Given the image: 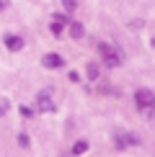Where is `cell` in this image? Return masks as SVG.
I'll list each match as a JSON object with an SVG mask.
<instances>
[{"mask_svg":"<svg viewBox=\"0 0 155 157\" xmlns=\"http://www.w3.org/2000/svg\"><path fill=\"white\" fill-rule=\"evenodd\" d=\"M140 144L137 134H116V147H134Z\"/></svg>","mask_w":155,"mask_h":157,"instance_id":"obj_6","label":"cell"},{"mask_svg":"<svg viewBox=\"0 0 155 157\" xmlns=\"http://www.w3.org/2000/svg\"><path fill=\"white\" fill-rule=\"evenodd\" d=\"M98 54L103 57V64H106V67H119V64L124 62V54H121L114 44H109V41L98 44Z\"/></svg>","mask_w":155,"mask_h":157,"instance_id":"obj_2","label":"cell"},{"mask_svg":"<svg viewBox=\"0 0 155 157\" xmlns=\"http://www.w3.org/2000/svg\"><path fill=\"white\" fill-rule=\"evenodd\" d=\"M21 116H26V119H31V108H26V106H21Z\"/></svg>","mask_w":155,"mask_h":157,"instance_id":"obj_13","label":"cell"},{"mask_svg":"<svg viewBox=\"0 0 155 157\" xmlns=\"http://www.w3.org/2000/svg\"><path fill=\"white\" fill-rule=\"evenodd\" d=\"M65 26H67V16L57 13V16H54V21H52V34H54V36H62Z\"/></svg>","mask_w":155,"mask_h":157,"instance_id":"obj_7","label":"cell"},{"mask_svg":"<svg viewBox=\"0 0 155 157\" xmlns=\"http://www.w3.org/2000/svg\"><path fill=\"white\" fill-rule=\"evenodd\" d=\"M83 34H85L83 23H78V21H73V23H70V36H73V39H83Z\"/></svg>","mask_w":155,"mask_h":157,"instance_id":"obj_8","label":"cell"},{"mask_svg":"<svg viewBox=\"0 0 155 157\" xmlns=\"http://www.w3.org/2000/svg\"><path fill=\"white\" fill-rule=\"evenodd\" d=\"M36 108H39V111H44V113L54 111V103H52L49 93H39V95H36Z\"/></svg>","mask_w":155,"mask_h":157,"instance_id":"obj_5","label":"cell"},{"mask_svg":"<svg viewBox=\"0 0 155 157\" xmlns=\"http://www.w3.org/2000/svg\"><path fill=\"white\" fill-rule=\"evenodd\" d=\"M3 8H5V3H0V10H3Z\"/></svg>","mask_w":155,"mask_h":157,"instance_id":"obj_16","label":"cell"},{"mask_svg":"<svg viewBox=\"0 0 155 157\" xmlns=\"http://www.w3.org/2000/svg\"><path fill=\"white\" fill-rule=\"evenodd\" d=\"M150 44H153V49H155V36H153V41H150Z\"/></svg>","mask_w":155,"mask_h":157,"instance_id":"obj_15","label":"cell"},{"mask_svg":"<svg viewBox=\"0 0 155 157\" xmlns=\"http://www.w3.org/2000/svg\"><path fill=\"white\" fill-rule=\"evenodd\" d=\"M29 144H31L29 134H18V147H29Z\"/></svg>","mask_w":155,"mask_h":157,"instance_id":"obj_12","label":"cell"},{"mask_svg":"<svg viewBox=\"0 0 155 157\" xmlns=\"http://www.w3.org/2000/svg\"><path fill=\"white\" fill-rule=\"evenodd\" d=\"M134 103H137V108L145 113V119H153V111H155V93L150 88H140L137 93H134Z\"/></svg>","mask_w":155,"mask_h":157,"instance_id":"obj_1","label":"cell"},{"mask_svg":"<svg viewBox=\"0 0 155 157\" xmlns=\"http://www.w3.org/2000/svg\"><path fill=\"white\" fill-rule=\"evenodd\" d=\"M5 47H8V52H21L23 49V39L21 36H16V34H5Z\"/></svg>","mask_w":155,"mask_h":157,"instance_id":"obj_4","label":"cell"},{"mask_svg":"<svg viewBox=\"0 0 155 157\" xmlns=\"http://www.w3.org/2000/svg\"><path fill=\"white\" fill-rule=\"evenodd\" d=\"M42 64H44L47 70H57V67H62V64H65V59L57 54V52H49V54L42 57Z\"/></svg>","mask_w":155,"mask_h":157,"instance_id":"obj_3","label":"cell"},{"mask_svg":"<svg viewBox=\"0 0 155 157\" xmlns=\"http://www.w3.org/2000/svg\"><path fill=\"white\" fill-rule=\"evenodd\" d=\"M85 72H88V80H98V75H101V70H98V64H96V62H88V67H85Z\"/></svg>","mask_w":155,"mask_h":157,"instance_id":"obj_9","label":"cell"},{"mask_svg":"<svg viewBox=\"0 0 155 157\" xmlns=\"http://www.w3.org/2000/svg\"><path fill=\"white\" fill-rule=\"evenodd\" d=\"M83 152H88V142L85 139H80V142L73 144V155H83Z\"/></svg>","mask_w":155,"mask_h":157,"instance_id":"obj_10","label":"cell"},{"mask_svg":"<svg viewBox=\"0 0 155 157\" xmlns=\"http://www.w3.org/2000/svg\"><path fill=\"white\" fill-rule=\"evenodd\" d=\"M5 111H8V103H5V101H0V116H5Z\"/></svg>","mask_w":155,"mask_h":157,"instance_id":"obj_14","label":"cell"},{"mask_svg":"<svg viewBox=\"0 0 155 157\" xmlns=\"http://www.w3.org/2000/svg\"><path fill=\"white\" fill-rule=\"evenodd\" d=\"M62 8L67 10V13H73V10L78 8V3H75V0H62Z\"/></svg>","mask_w":155,"mask_h":157,"instance_id":"obj_11","label":"cell"}]
</instances>
